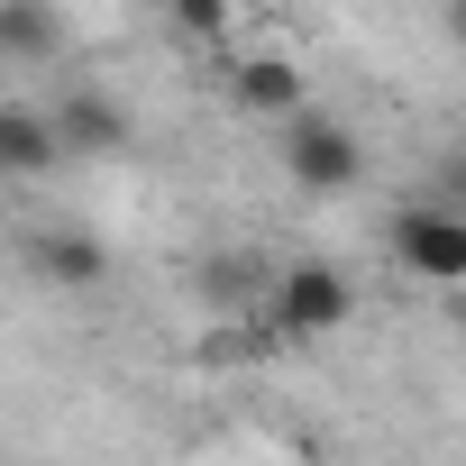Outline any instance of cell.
<instances>
[{
  "label": "cell",
  "instance_id": "cell-1",
  "mask_svg": "<svg viewBox=\"0 0 466 466\" xmlns=\"http://www.w3.org/2000/svg\"><path fill=\"white\" fill-rule=\"evenodd\" d=\"M275 156H284L293 192H311V201H339V192L366 183V137H357V119H339V110H293Z\"/></svg>",
  "mask_w": 466,
  "mask_h": 466
},
{
  "label": "cell",
  "instance_id": "cell-2",
  "mask_svg": "<svg viewBox=\"0 0 466 466\" xmlns=\"http://www.w3.org/2000/svg\"><path fill=\"white\" fill-rule=\"evenodd\" d=\"M46 110V128H56V156L74 165H110V156H128L137 147V119H128V101L110 92V83H65L56 101H37Z\"/></svg>",
  "mask_w": 466,
  "mask_h": 466
},
{
  "label": "cell",
  "instance_id": "cell-3",
  "mask_svg": "<svg viewBox=\"0 0 466 466\" xmlns=\"http://www.w3.org/2000/svg\"><path fill=\"white\" fill-rule=\"evenodd\" d=\"M266 311H275L284 339H329V329H348V311H357V275L329 266V257H302V266H284V275L266 284Z\"/></svg>",
  "mask_w": 466,
  "mask_h": 466
},
{
  "label": "cell",
  "instance_id": "cell-4",
  "mask_svg": "<svg viewBox=\"0 0 466 466\" xmlns=\"http://www.w3.org/2000/svg\"><path fill=\"white\" fill-rule=\"evenodd\" d=\"M384 248H393V266L420 275V284H466V210H457V201H411V210H393Z\"/></svg>",
  "mask_w": 466,
  "mask_h": 466
},
{
  "label": "cell",
  "instance_id": "cell-5",
  "mask_svg": "<svg viewBox=\"0 0 466 466\" xmlns=\"http://www.w3.org/2000/svg\"><path fill=\"white\" fill-rule=\"evenodd\" d=\"M28 266H37V284L46 293H101L110 284V238L101 228H83V219H46L37 238H28Z\"/></svg>",
  "mask_w": 466,
  "mask_h": 466
},
{
  "label": "cell",
  "instance_id": "cell-6",
  "mask_svg": "<svg viewBox=\"0 0 466 466\" xmlns=\"http://www.w3.org/2000/svg\"><path fill=\"white\" fill-rule=\"evenodd\" d=\"M228 101H238L248 119H293V110H311V83H302V65H293V56L257 46V56L228 65Z\"/></svg>",
  "mask_w": 466,
  "mask_h": 466
},
{
  "label": "cell",
  "instance_id": "cell-7",
  "mask_svg": "<svg viewBox=\"0 0 466 466\" xmlns=\"http://www.w3.org/2000/svg\"><path fill=\"white\" fill-rule=\"evenodd\" d=\"M65 46H74V19L56 10V0H0V74L10 65H65Z\"/></svg>",
  "mask_w": 466,
  "mask_h": 466
},
{
  "label": "cell",
  "instance_id": "cell-8",
  "mask_svg": "<svg viewBox=\"0 0 466 466\" xmlns=\"http://www.w3.org/2000/svg\"><path fill=\"white\" fill-rule=\"evenodd\" d=\"M65 156H56V128H46V110L37 101H0V183H37V174H56Z\"/></svg>",
  "mask_w": 466,
  "mask_h": 466
},
{
  "label": "cell",
  "instance_id": "cell-9",
  "mask_svg": "<svg viewBox=\"0 0 466 466\" xmlns=\"http://www.w3.org/2000/svg\"><path fill=\"white\" fill-rule=\"evenodd\" d=\"M266 284H275V275H266L248 248H210V257L192 266V293H201L210 311H248V302H266Z\"/></svg>",
  "mask_w": 466,
  "mask_h": 466
},
{
  "label": "cell",
  "instance_id": "cell-10",
  "mask_svg": "<svg viewBox=\"0 0 466 466\" xmlns=\"http://www.w3.org/2000/svg\"><path fill=\"white\" fill-rule=\"evenodd\" d=\"M174 28H183V37H228V10H219V0H183Z\"/></svg>",
  "mask_w": 466,
  "mask_h": 466
}]
</instances>
